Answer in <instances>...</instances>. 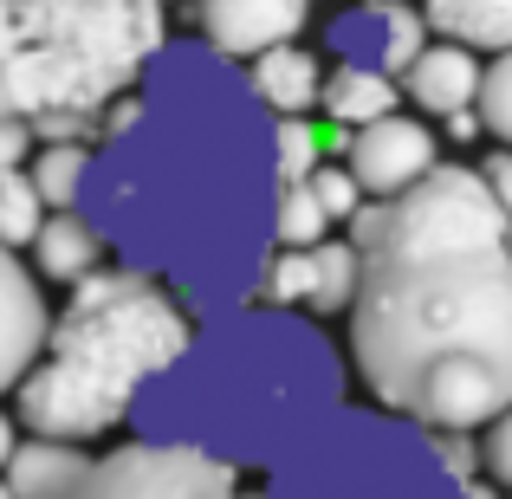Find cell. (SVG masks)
Wrapping results in <instances>:
<instances>
[{"label": "cell", "instance_id": "2", "mask_svg": "<svg viewBox=\"0 0 512 499\" xmlns=\"http://www.w3.org/2000/svg\"><path fill=\"white\" fill-rule=\"evenodd\" d=\"M350 370L422 428H480L512 402V247L480 169L435 163L350 214Z\"/></svg>", "mask_w": 512, "mask_h": 499}, {"label": "cell", "instance_id": "11", "mask_svg": "<svg viewBox=\"0 0 512 499\" xmlns=\"http://www.w3.org/2000/svg\"><path fill=\"white\" fill-rule=\"evenodd\" d=\"M52 331V299H46V279L33 266H20V253L0 247V396L26 383V370L39 363Z\"/></svg>", "mask_w": 512, "mask_h": 499}, {"label": "cell", "instance_id": "30", "mask_svg": "<svg viewBox=\"0 0 512 499\" xmlns=\"http://www.w3.org/2000/svg\"><path fill=\"white\" fill-rule=\"evenodd\" d=\"M13 441H20V415H7V409H0V467H7Z\"/></svg>", "mask_w": 512, "mask_h": 499}, {"label": "cell", "instance_id": "13", "mask_svg": "<svg viewBox=\"0 0 512 499\" xmlns=\"http://www.w3.org/2000/svg\"><path fill=\"white\" fill-rule=\"evenodd\" d=\"M7 487L20 499H72L78 480L91 474V441H65V435H26L7 454Z\"/></svg>", "mask_w": 512, "mask_h": 499}, {"label": "cell", "instance_id": "31", "mask_svg": "<svg viewBox=\"0 0 512 499\" xmlns=\"http://www.w3.org/2000/svg\"><path fill=\"white\" fill-rule=\"evenodd\" d=\"M461 499H500V480H461Z\"/></svg>", "mask_w": 512, "mask_h": 499}, {"label": "cell", "instance_id": "5", "mask_svg": "<svg viewBox=\"0 0 512 499\" xmlns=\"http://www.w3.org/2000/svg\"><path fill=\"white\" fill-rule=\"evenodd\" d=\"M163 46V0H7L0 7V111L26 117L39 143H91L104 130V111L143 85Z\"/></svg>", "mask_w": 512, "mask_h": 499}, {"label": "cell", "instance_id": "3", "mask_svg": "<svg viewBox=\"0 0 512 499\" xmlns=\"http://www.w3.org/2000/svg\"><path fill=\"white\" fill-rule=\"evenodd\" d=\"M344 402V357L331 337L305 325L299 305L247 299L201 318L188 350L150 376L130 409L143 435L195 441V448L247 467H273L305 428Z\"/></svg>", "mask_w": 512, "mask_h": 499}, {"label": "cell", "instance_id": "18", "mask_svg": "<svg viewBox=\"0 0 512 499\" xmlns=\"http://www.w3.org/2000/svg\"><path fill=\"white\" fill-rule=\"evenodd\" d=\"M85 169H91V143H78V137H46L26 156V175H33V188L46 195V208H78Z\"/></svg>", "mask_w": 512, "mask_h": 499}, {"label": "cell", "instance_id": "26", "mask_svg": "<svg viewBox=\"0 0 512 499\" xmlns=\"http://www.w3.org/2000/svg\"><path fill=\"white\" fill-rule=\"evenodd\" d=\"M480 467H487V480L512 487V402L493 422H480Z\"/></svg>", "mask_w": 512, "mask_h": 499}, {"label": "cell", "instance_id": "17", "mask_svg": "<svg viewBox=\"0 0 512 499\" xmlns=\"http://www.w3.org/2000/svg\"><path fill=\"white\" fill-rule=\"evenodd\" d=\"M428 33L461 39L474 52H506L512 46V0H422Z\"/></svg>", "mask_w": 512, "mask_h": 499}, {"label": "cell", "instance_id": "20", "mask_svg": "<svg viewBox=\"0 0 512 499\" xmlns=\"http://www.w3.org/2000/svg\"><path fill=\"white\" fill-rule=\"evenodd\" d=\"M331 234V214L318 208L312 182H279L273 195V247H318Z\"/></svg>", "mask_w": 512, "mask_h": 499}, {"label": "cell", "instance_id": "25", "mask_svg": "<svg viewBox=\"0 0 512 499\" xmlns=\"http://www.w3.org/2000/svg\"><path fill=\"white\" fill-rule=\"evenodd\" d=\"M305 182H312L318 208L331 214V227H338V221H350V214L363 208V182L350 175V163H318L312 175H305Z\"/></svg>", "mask_w": 512, "mask_h": 499}, {"label": "cell", "instance_id": "10", "mask_svg": "<svg viewBox=\"0 0 512 499\" xmlns=\"http://www.w3.org/2000/svg\"><path fill=\"white\" fill-rule=\"evenodd\" d=\"M188 7H195V33L234 65H247L266 46L299 39L305 20H312V0H188Z\"/></svg>", "mask_w": 512, "mask_h": 499}, {"label": "cell", "instance_id": "7", "mask_svg": "<svg viewBox=\"0 0 512 499\" xmlns=\"http://www.w3.org/2000/svg\"><path fill=\"white\" fill-rule=\"evenodd\" d=\"M72 499H260L240 480L234 461L195 448V441L137 435L117 441L111 454H91V474Z\"/></svg>", "mask_w": 512, "mask_h": 499}, {"label": "cell", "instance_id": "16", "mask_svg": "<svg viewBox=\"0 0 512 499\" xmlns=\"http://www.w3.org/2000/svg\"><path fill=\"white\" fill-rule=\"evenodd\" d=\"M396 98H402L396 72H383V65H350V59L331 65L325 91H318V104H325V117L338 130H357V124H370V117L396 111Z\"/></svg>", "mask_w": 512, "mask_h": 499}, {"label": "cell", "instance_id": "27", "mask_svg": "<svg viewBox=\"0 0 512 499\" xmlns=\"http://www.w3.org/2000/svg\"><path fill=\"white\" fill-rule=\"evenodd\" d=\"M33 124L26 117H13V111H0V175L7 169H26V156H33Z\"/></svg>", "mask_w": 512, "mask_h": 499}, {"label": "cell", "instance_id": "23", "mask_svg": "<svg viewBox=\"0 0 512 499\" xmlns=\"http://www.w3.org/2000/svg\"><path fill=\"white\" fill-rule=\"evenodd\" d=\"M312 292V247H273L266 253V273H260V292L253 299L266 305H305Z\"/></svg>", "mask_w": 512, "mask_h": 499}, {"label": "cell", "instance_id": "35", "mask_svg": "<svg viewBox=\"0 0 512 499\" xmlns=\"http://www.w3.org/2000/svg\"><path fill=\"white\" fill-rule=\"evenodd\" d=\"M0 7H7V0H0Z\"/></svg>", "mask_w": 512, "mask_h": 499}, {"label": "cell", "instance_id": "19", "mask_svg": "<svg viewBox=\"0 0 512 499\" xmlns=\"http://www.w3.org/2000/svg\"><path fill=\"white\" fill-rule=\"evenodd\" d=\"M350 292H357V247H350V234L344 240L325 234L312 247V292H305V305L318 318H338V312H350Z\"/></svg>", "mask_w": 512, "mask_h": 499}, {"label": "cell", "instance_id": "24", "mask_svg": "<svg viewBox=\"0 0 512 499\" xmlns=\"http://www.w3.org/2000/svg\"><path fill=\"white\" fill-rule=\"evenodd\" d=\"M480 130H493L500 143H512V46L493 52V65H480Z\"/></svg>", "mask_w": 512, "mask_h": 499}, {"label": "cell", "instance_id": "9", "mask_svg": "<svg viewBox=\"0 0 512 499\" xmlns=\"http://www.w3.org/2000/svg\"><path fill=\"white\" fill-rule=\"evenodd\" d=\"M325 46L350 65H383V72H409V59L428 46V20L409 0H350L338 20L325 26Z\"/></svg>", "mask_w": 512, "mask_h": 499}, {"label": "cell", "instance_id": "22", "mask_svg": "<svg viewBox=\"0 0 512 499\" xmlns=\"http://www.w3.org/2000/svg\"><path fill=\"white\" fill-rule=\"evenodd\" d=\"M318 163H325V143H318L312 117H273V169H279V182H305Z\"/></svg>", "mask_w": 512, "mask_h": 499}, {"label": "cell", "instance_id": "21", "mask_svg": "<svg viewBox=\"0 0 512 499\" xmlns=\"http://www.w3.org/2000/svg\"><path fill=\"white\" fill-rule=\"evenodd\" d=\"M39 221H46V195L33 188V175L26 169H7L0 175V247H33Z\"/></svg>", "mask_w": 512, "mask_h": 499}, {"label": "cell", "instance_id": "32", "mask_svg": "<svg viewBox=\"0 0 512 499\" xmlns=\"http://www.w3.org/2000/svg\"><path fill=\"white\" fill-rule=\"evenodd\" d=\"M0 499H20V493H13V487H7V474H0Z\"/></svg>", "mask_w": 512, "mask_h": 499}, {"label": "cell", "instance_id": "1", "mask_svg": "<svg viewBox=\"0 0 512 499\" xmlns=\"http://www.w3.org/2000/svg\"><path fill=\"white\" fill-rule=\"evenodd\" d=\"M273 195V117L247 72L208 39H169L143 85L104 111L78 208L124 266L156 273L195 318H214L260 292Z\"/></svg>", "mask_w": 512, "mask_h": 499}, {"label": "cell", "instance_id": "14", "mask_svg": "<svg viewBox=\"0 0 512 499\" xmlns=\"http://www.w3.org/2000/svg\"><path fill=\"white\" fill-rule=\"evenodd\" d=\"M104 260H111V247H104L98 221H91L85 208H46V221H39V234H33V273L39 279L78 286V279H91Z\"/></svg>", "mask_w": 512, "mask_h": 499}, {"label": "cell", "instance_id": "15", "mask_svg": "<svg viewBox=\"0 0 512 499\" xmlns=\"http://www.w3.org/2000/svg\"><path fill=\"white\" fill-rule=\"evenodd\" d=\"M247 85L273 117H305L325 91V59L305 52L299 39H286V46H266L247 59Z\"/></svg>", "mask_w": 512, "mask_h": 499}, {"label": "cell", "instance_id": "8", "mask_svg": "<svg viewBox=\"0 0 512 499\" xmlns=\"http://www.w3.org/2000/svg\"><path fill=\"white\" fill-rule=\"evenodd\" d=\"M338 150H344L350 175L363 182V195H402L409 182H422V175L441 163L435 130L402 117V111H383L357 130H338Z\"/></svg>", "mask_w": 512, "mask_h": 499}, {"label": "cell", "instance_id": "33", "mask_svg": "<svg viewBox=\"0 0 512 499\" xmlns=\"http://www.w3.org/2000/svg\"><path fill=\"white\" fill-rule=\"evenodd\" d=\"M506 247H512V221H506Z\"/></svg>", "mask_w": 512, "mask_h": 499}, {"label": "cell", "instance_id": "28", "mask_svg": "<svg viewBox=\"0 0 512 499\" xmlns=\"http://www.w3.org/2000/svg\"><path fill=\"white\" fill-rule=\"evenodd\" d=\"M480 175L493 182V195H500V208H506V221H512V156H493Z\"/></svg>", "mask_w": 512, "mask_h": 499}, {"label": "cell", "instance_id": "4", "mask_svg": "<svg viewBox=\"0 0 512 499\" xmlns=\"http://www.w3.org/2000/svg\"><path fill=\"white\" fill-rule=\"evenodd\" d=\"M65 292L72 299L52 312L46 350L13 389V415L26 435L98 441L130 422L143 383L182 357L201 318L156 273H137L124 260Z\"/></svg>", "mask_w": 512, "mask_h": 499}, {"label": "cell", "instance_id": "29", "mask_svg": "<svg viewBox=\"0 0 512 499\" xmlns=\"http://www.w3.org/2000/svg\"><path fill=\"white\" fill-rule=\"evenodd\" d=\"M448 137H461V143L480 137V111H454V117H448Z\"/></svg>", "mask_w": 512, "mask_h": 499}, {"label": "cell", "instance_id": "34", "mask_svg": "<svg viewBox=\"0 0 512 499\" xmlns=\"http://www.w3.org/2000/svg\"><path fill=\"white\" fill-rule=\"evenodd\" d=\"M163 7H175V0H163Z\"/></svg>", "mask_w": 512, "mask_h": 499}, {"label": "cell", "instance_id": "12", "mask_svg": "<svg viewBox=\"0 0 512 499\" xmlns=\"http://www.w3.org/2000/svg\"><path fill=\"white\" fill-rule=\"evenodd\" d=\"M402 91H409L415 104H422L428 117H454V111H474L480 98V59L474 46H461V39H428L422 52L409 59V72H402Z\"/></svg>", "mask_w": 512, "mask_h": 499}, {"label": "cell", "instance_id": "6", "mask_svg": "<svg viewBox=\"0 0 512 499\" xmlns=\"http://www.w3.org/2000/svg\"><path fill=\"white\" fill-rule=\"evenodd\" d=\"M260 499H461V474L441 461L435 428L396 409H338L305 428L273 467Z\"/></svg>", "mask_w": 512, "mask_h": 499}]
</instances>
